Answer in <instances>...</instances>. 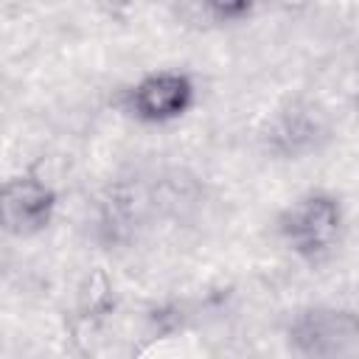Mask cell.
I'll return each mask as SVG.
<instances>
[{"label": "cell", "mask_w": 359, "mask_h": 359, "mask_svg": "<svg viewBox=\"0 0 359 359\" xmlns=\"http://www.w3.org/2000/svg\"><path fill=\"white\" fill-rule=\"evenodd\" d=\"M104 3H107L112 11H123V8H129V6H132V0H104Z\"/></svg>", "instance_id": "8992f818"}, {"label": "cell", "mask_w": 359, "mask_h": 359, "mask_svg": "<svg viewBox=\"0 0 359 359\" xmlns=\"http://www.w3.org/2000/svg\"><path fill=\"white\" fill-rule=\"evenodd\" d=\"M56 191L36 174L25 171L3 185V224L14 236H31L50 224Z\"/></svg>", "instance_id": "3957f363"}, {"label": "cell", "mask_w": 359, "mask_h": 359, "mask_svg": "<svg viewBox=\"0 0 359 359\" xmlns=\"http://www.w3.org/2000/svg\"><path fill=\"white\" fill-rule=\"evenodd\" d=\"M289 348L300 356H359V314L337 306H311L292 317Z\"/></svg>", "instance_id": "7a4b0ae2"}, {"label": "cell", "mask_w": 359, "mask_h": 359, "mask_svg": "<svg viewBox=\"0 0 359 359\" xmlns=\"http://www.w3.org/2000/svg\"><path fill=\"white\" fill-rule=\"evenodd\" d=\"M342 205L334 194L325 191L303 194L278 219V233L286 241V247L309 264H323L334 255L342 238Z\"/></svg>", "instance_id": "6da1fadb"}, {"label": "cell", "mask_w": 359, "mask_h": 359, "mask_svg": "<svg viewBox=\"0 0 359 359\" xmlns=\"http://www.w3.org/2000/svg\"><path fill=\"white\" fill-rule=\"evenodd\" d=\"M194 104V81L177 70H160L143 76L132 93L129 107L146 123H165L188 112Z\"/></svg>", "instance_id": "277c9868"}, {"label": "cell", "mask_w": 359, "mask_h": 359, "mask_svg": "<svg viewBox=\"0 0 359 359\" xmlns=\"http://www.w3.org/2000/svg\"><path fill=\"white\" fill-rule=\"evenodd\" d=\"M202 8L213 17V20H222V22H236V20H244L250 17L261 0H199Z\"/></svg>", "instance_id": "5b68a950"}]
</instances>
